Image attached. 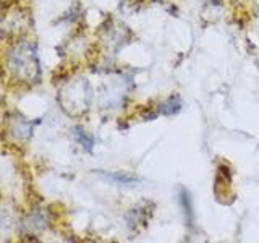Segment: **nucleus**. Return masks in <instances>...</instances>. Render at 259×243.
Wrapping results in <instances>:
<instances>
[{
    "instance_id": "f257e3e1",
    "label": "nucleus",
    "mask_w": 259,
    "mask_h": 243,
    "mask_svg": "<svg viewBox=\"0 0 259 243\" xmlns=\"http://www.w3.org/2000/svg\"><path fill=\"white\" fill-rule=\"evenodd\" d=\"M7 70L20 83H37L40 79V63L37 47L31 40H18L7 54Z\"/></svg>"
},
{
    "instance_id": "f03ea898",
    "label": "nucleus",
    "mask_w": 259,
    "mask_h": 243,
    "mask_svg": "<svg viewBox=\"0 0 259 243\" xmlns=\"http://www.w3.org/2000/svg\"><path fill=\"white\" fill-rule=\"evenodd\" d=\"M91 86L84 78H76L62 88L59 101L62 109L71 117H78L84 113L91 105Z\"/></svg>"
},
{
    "instance_id": "7ed1b4c3",
    "label": "nucleus",
    "mask_w": 259,
    "mask_h": 243,
    "mask_svg": "<svg viewBox=\"0 0 259 243\" xmlns=\"http://www.w3.org/2000/svg\"><path fill=\"white\" fill-rule=\"evenodd\" d=\"M36 122H29L21 115H13L12 120H8V132L15 138V140H29L32 135V128H34Z\"/></svg>"
},
{
    "instance_id": "20e7f679",
    "label": "nucleus",
    "mask_w": 259,
    "mask_h": 243,
    "mask_svg": "<svg viewBox=\"0 0 259 243\" xmlns=\"http://www.w3.org/2000/svg\"><path fill=\"white\" fill-rule=\"evenodd\" d=\"M15 18H10V15L4 13V21L2 26L5 32H21L24 31V26H26V20L29 18L28 13L24 10H20V8H12Z\"/></svg>"
},
{
    "instance_id": "39448f33",
    "label": "nucleus",
    "mask_w": 259,
    "mask_h": 243,
    "mask_svg": "<svg viewBox=\"0 0 259 243\" xmlns=\"http://www.w3.org/2000/svg\"><path fill=\"white\" fill-rule=\"evenodd\" d=\"M24 229L26 230H31L34 233H40L44 229H46V219L44 216L39 213V211H36V213H32L26 222H24Z\"/></svg>"
},
{
    "instance_id": "423d86ee",
    "label": "nucleus",
    "mask_w": 259,
    "mask_h": 243,
    "mask_svg": "<svg viewBox=\"0 0 259 243\" xmlns=\"http://www.w3.org/2000/svg\"><path fill=\"white\" fill-rule=\"evenodd\" d=\"M73 135H75L76 141H78L81 146H83V148H84L86 151H91V149H93V144H94L93 136L89 135L88 132H84V130L81 128V127H75V128H73Z\"/></svg>"
},
{
    "instance_id": "0eeeda50",
    "label": "nucleus",
    "mask_w": 259,
    "mask_h": 243,
    "mask_svg": "<svg viewBox=\"0 0 259 243\" xmlns=\"http://www.w3.org/2000/svg\"><path fill=\"white\" fill-rule=\"evenodd\" d=\"M180 109H182V101L177 94H174L168 101H165L160 105V112L164 113V115H174V113H177Z\"/></svg>"
},
{
    "instance_id": "6e6552de",
    "label": "nucleus",
    "mask_w": 259,
    "mask_h": 243,
    "mask_svg": "<svg viewBox=\"0 0 259 243\" xmlns=\"http://www.w3.org/2000/svg\"><path fill=\"white\" fill-rule=\"evenodd\" d=\"M180 205L185 209V214L188 219H191V199L186 190H180Z\"/></svg>"
},
{
    "instance_id": "1a4fd4ad",
    "label": "nucleus",
    "mask_w": 259,
    "mask_h": 243,
    "mask_svg": "<svg viewBox=\"0 0 259 243\" xmlns=\"http://www.w3.org/2000/svg\"><path fill=\"white\" fill-rule=\"evenodd\" d=\"M121 2H128V4H132V2H135V0H121Z\"/></svg>"
}]
</instances>
